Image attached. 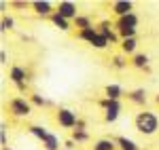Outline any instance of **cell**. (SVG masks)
Instances as JSON below:
<instances>
[{"mask_svg":"<svg viewBox=\"0 0 159 150\" xmlns=\"http://www.w3.org/2000/svg\"><path fill=\"white\" fill-rule=\"evenodd\" d=\"M115 148H117V142H112V139H98L93 144V150H115Z\"/></svg>","mask_w":159,"mask_h":150,"instance_id":"cell-16","label":"cell"},{"mask_svg":"<svg viewBox=\"0 0 159 150\" xmlns=\"http://www.w3.org/2000/svg\"><path fill=\"white\" fill-rule=\"evenodd\" d=\"M104 93H106L108 100H117V101H119V97L123 95V89L119 87V85H108V87L104 89Z\"/></svg>","mask_w":159,"mask_h":150,"instance_id":"cell-11","label":"cell"},{"mask_svg":"<svg viewBox=\"0 0 159 150\" xmlns=\"http://www.w3.org/2000/svg\"><path fill=\"white\" fill-rule=\"evenodd\" d=\"M74 24L79 28V32H81V30H87V28H93V25H91V19H89V17H83V15H79V17L74 19Z\"/></svg>","mask_w":159,"mask_h":150,"instance_id":"cell-20","label":"cell"},{"mask_svg":"<svg viewBox=\"0 0 159 150\" xmlns=\"http://www.w3.org/2000/svg\"><path fill=\"white\" fill-rule=\"evenodd\" d=\"M4 150H11V148H4Z\"/></svg>","mask_w":159,"mask_h":150,"instance_id":"cell-32","label":"cell"},{"mask_svg":"<svg viewBox=\"0 0 159 150\" xmlns=\"http://www.w3.org/2000/svg\"><path fill=\"white\" fill-rule=\"evenodd\" d=\"M72 139H74V142H87L89 135H87L85 129H74V131H72Z\"/></svg>","mask_w":159,"mask_h":150,"instance_id":"cell-22","label":"cell"},{"mask_svg":"<svg viewBox=\"0 0 159 150\" xmlns=\"http://www.w3.org/2000/svg\"><path fill=\"white\" fill-rule=\"evenodd\" d=\"M132 9H134V4H132L129 0H117V2H112V11L117 13L119 17H125V15L134 13Z\"/></svg>","mask_w":159,"mask_h":150,"instance_id":"cell-7","label":"cell"},{"mask_svg":"<svg viewBox=\"0 0 159 150\" xmlns=\"http://www.w3.org/2000/svg\"><path fill=\"white\" fill-rule=\"evenodd\" d=\"M136 25H138V15L136 13H129L125 17H119V21H117V28L119 30H136Z\"/></svg>","mask_w":159,"mask_h":150,"instance_id":"cell-6","label":"cell"},{"mask_svg":"<svg viewBox=\"0 0 159 150\" xmlns=\"http://www.w3.org/2000/svg\"><path fill=\"white\" fill-rule=\"evenodd\" d=\"M96 36H98V30H96V28H87V30H81V32H79V38H81V40H87L89 45L93 42Z\"/></svg>","mask_w":159,"mask_h":150,"instance_id":"cell-17","label":"cell"},{"mask_svg":"<svg viewBox=\"0 0 159 150\" xmlns=\"http://www.w3.org/2000/svg\"><path fill=\"white\" fill-rule=\"evenodd\" d=\"M91 47H96V49H106V47H108V40H106V36H102V34L98 32V36L93 38Z\"/></svg>","mask_w":159,"mask_h":150,"instance_id":"cell-21","label":"cell"},{"mask_svg":"<svg viewBox=\"0 0 159 150\" xmlns=\"http://www.w3.org/2000/svg\"><path fill=\"white\" fill-rule=\"evenodd\" d=\"M43 144H45V150H60V139H57V135H53V133Z\"/></svg>","mask_w":159,"mask_h":150,"instance_id":"cell-18","label":"cell"},{"mask_svg":"<svg viewBox=\"0 0 159 150\" xmlns=\"http://www.w3.org/2000/svg\"><path fill=\"white\" fill-rule=\"evenodd\" d=\"M64 146H66V148H68V150H70V148H74V139H68V142H66Z\"/></svg>","mask_w":159,"mask_h":150,"instance_id":"cell-29","label":"cell"},{"mask_svg":"<svg viewBox=\"0 0 159 150\" xmlns=\"http://www.w3.org/2000/svg\"><path fill=\"white\" fill-rule=\"evenodd\" d=\"M134 66H136V68H147V66H148V55H142V53L136 55V57H134Z\"/></svg>","mask_w":159,"mask_h":150,"instance_id":"cell-23","label":"cell"},{"mask_svg":"<svg viewBox=\"0 0 159 150\" xmlns=\"http://www.w3.org/2000/svg\"><path fill=\"white\" fill-rule=\"evenodd\" d=\"M129 100L134 101V104H138V106L147 104V91H144V89H136V91L129 93Z\"/></svg>","mask_w":159,"mask_h":150,"instance_id":"cell-12","label":"cell"},{"mask_svg":"<svg viewBox=\"0 0 159 150\" xmlns=\"http://www.w3.org/2000/svg\"><path fill=\"white\" fill-rule=\"evenodd\" d=\"M55 13H60L61 17H64V19H68V21L79 17V15H76V4H74V2H68V0L60 2V4H57V11H55Z\"/></svg>","mask_w":159,"mask_h":150,"instance_id":"cell-5","label":"cell"},{"mask_svg":"<svg viewBox=\"0 0 159 150\" xmlns=\"http://www.w3.org/2000/svg\"><path fill=\"white\" fill-rule=\"evenodd\" d=\"M0 144L7 148V125L2 123V127H0Z\"/></svg>","mask_w":159,"mask_h":150,"instance_id":"cell-27","label":"cell"},{"mask_svg":"<svg viewBox=\"0 0 159 150\" xmlns=\"http://www.w3.org/2000/svg\"><path fill=\"white\" fill-rule=\"evenodd\" d=\"M32 9H34L36 15H49L53 6H51V2H47V0H34V2H32ZM51 15H53V13H51Z\"/></svg>","mask_w":159,"mask_h":150,"instance_id":"cell-8","label":"cell"},{"mask_svg":"<svg viewBox=\"0 0 159 150\" xmlns=\"http://www.w3.org/2000/svg\"><path fill=\"white\" fill-rule=\"evenodd\" d=\"M51 21H53V25H57L60 30H70V21L64 19L60 13H53V15H51Z\"/></svg>","mask_w":159,"mask_h":150,"instance_id":"cell-13","label":"cell"},{"mask_svg":"<svg viewBox=\"0 0 159 150\" xmlns=\"http://www.w3.org/2000/svg\"><path fill=\"white\" fill-rule=\"evenodd\" d=\"M13 6H17V9H24L25 2H13Z\"/></svg>","mask_w":159,"mask_h":150,"instance_id":"cell-30","label":"cell"},{"mask_svg":"<svg viewBox=\"0 0 159 150\" xmlns=\"http://www.w3.org/2000/svg\"><path fill=\"white\" fill-rule=\"evenodd\" d=\"M136 129L142 135H153L159 129V118L153 112H140L136 116Z\"/></svg>","mask_w":159,"mask_h":150,"instance_id":"cell-1","label":"cell"},{"mask_svg":"<svg viewBox=\"0 0 159 150\" xmlns=\"http://www.w3.org/2000/svg\"><path fill=\"white\" fill-rule=\"evenodd\" d=\"M115 142L119 144V148H121V150H138L136 142H134V139H129V138H123V135H121V138H117Z\"/></svg>","mask_w":159,"mask_h":150,"instance_id":"cell-15","label":"cell"},{"mask_svg":"<svg viewBox=\"0 0 159 150\" xmlns=\"http://www.w3.org/2000/svg\"><path fill=\"white\" fill-rule=\"evenodd\" d=\"M57 123H60V127H64V129H72V127L79 125V118H76V114H74L70 108H60V110H57Z\"/></svg>","mask_w":159,"mask_h":150,"instance_id":"cell-4","label":"cell"},{"mask_svg":"<svg viewBox=\"0 0 159 150\" xmlns=\"http://www.w3.org/2000/svg\"><path fill=\"white\" fill-rule=\"evenodd\" d=\"M13 25H15L13 17H2V24H0V30H2V32H7V30H13Z\"/></svg>","mask_w":159,"mask_h":150,"instance_id":"cell-24","label":"cell"},{"mask_svg":"<svg viewBox=\"0 0 159 150\" xmlns=\"http://www.w3.org/2000/svg\"><path fill=\"white\" fill-rule=\"evenodd\" d=\"M157 106H159V95H157Z\"/></svg>","mask_w":159,"mask_h":150,"instance_id":"cell-31","label":"cell"},{"mask_svg":"<svg viewBox=\"0 0 159 150\" xmlns=\"http://www.w3.org/2000/svg\"><path fill=\"white\" fill-rule=\"evenodd\" d=\"M112 66H115L117 70H123V68H125V62H123V57H121V55L112 57Z\"/></svg>","mask_w":159,"mask_h":150,"instance_id":"cell-26","label":"cell"},{"mask_svg":"<svg viewBox=\"0 0 159 150\" xmlns=\"http://www.w3.org/2000/svg\"><path fill=\"white\" fill-rule=\"evenodd\" d=\"M98 32L102 34V36H106V40H108V42H117V34L110 30V24H108V21H102V24H100V28H98Z\"/></svg>","mask_w":159,"mask_h":150,"instance_id":"cell-10","label":"cell"},{"mask_svg":"<svg viewBox=\"0 0 159 150\" xmlns=\"http://www.w3.org/2000/svg\"><path fill=\"white\" fill-rule=\"evenodd\" d=\"M136 47H138L136 38H125V40L121 42V49H123V53H134V51H136Z\"/></svg>","mask_w":159,"mask_h":150,"instance_id":"cell-19","label":"cell"},{"mask_svg":"<svg viewBox=\"0 0 159 150\" xmlns=\"http://www.w3.org/2000/svg\"><path fill=\"white\" fill-rule=\"evenodd\" d=\"M30 101H32V104H34V106H47V104H49V101L45 100V97H43V95H38V93H34V95H32V97H30Z\"/></svg>","mask_w":159,"mask_h":150,"instance_id":"cell-25","label":"cell"},{"mask_svg":"<svg viewBox=\"0 0 159 150\" xmlns=\"http://www.w3.org/2000/svg\"><path fill=\"white\" fill-rule=\"evenodd\" d=\"M0 63H7V51H0Z\"/></svg>","mask_w":159,"mask_h":150,"instance_id":"cell-28","label":"cell"},{"mask_svg":"<svg viewBox=\"0 0 159 150\" xmlns=\"http://www.w3.org/2000/svg\"><path fill=\"white\" fill-rule=\"evenodd\" d=\"M9 110L13 112V116H28L32 112V101H28L25 97H13L9 101Z\"/></svg>","mask_w":159,"mask_h":150,"instance_id":"cell-3","label":"cell"},{"mask_svg":"<svg viewBox=\"0 0 159 150\" xmlns=\"http://www.w3.org/2000/svg\"><path fill=\"white\" fill-rule=\"evenodd\" d=\"M30 133H32V135H36V138L40 139V142H45V139H47V138L51 135L49 131H47L45 127H40V125H32V127H30Z\"/></svg>","mask_w":159,"mask_h":150,"instance_id":"cell-14","label":"cell"},{"mask_svg":"<svg viewBox=\"0 0 159 150\" xmlns=\"http://www.w3.org/2000/svg\"><path fill=\"white\" fill-rule=\"evenodd\" d=\"M11 80L15 83V85H24L25 83V78H28V74H25V70L24 68H19V66H13L11 68Z\"/></svg>","mask_w":159,"mask_h":150,"instance_id":"cell-9","label":"cell"},{"mask_svg":"<svg viewBox=\"0 0 159 150\" xmlns=\"http://www.w3.org/2000/svg\"><path fill=\"white\" fill-rule=\"evenodd\" d=\"M100 106L106 110V114H104V121H106V123H115V121L119 118V112H121V101L104 97V100H100Z\"/></svg>","mask_w":159,"mask_h":150,"instance_id":"cell-2","label":"cell"}]
</instances>
